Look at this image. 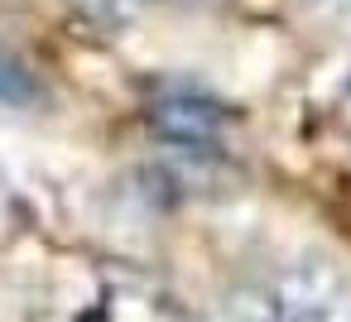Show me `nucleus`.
<instances>
[{
    "instance_id": "2",
    "label": "nucleus",
    "mask_w": 351,
    "mask_h": 322,
    "mask_svg": "<svg viewBox=\"0 0 351 322\" xmlns=\"http://www.w3.org/2000/svg\"><path fill=\"white\" fill-rule=\"evenodd\" d=\"M34 97H39V82H34V73H29L20 58L0 53V101H10V106H29Z\"/></svg>"
},
{
    "instance_id": "1",
    "label": "nucleus",
    "mask_w": 351,
    "mask_h": 322,
    "mask_svg": "<svg viewBox=\"0 0 351 322\" xmlns=\"http://www.w3.org/2000/svg\"><path fill=\"white\" fill-rule=\"evenodd\" d=\"M149 125L173 145H212L221 135V106L197 92H164L149 111Z\"/></svg>"
}]
</instances>
